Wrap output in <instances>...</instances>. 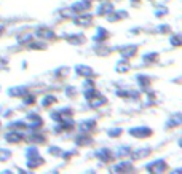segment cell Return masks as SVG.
I'll use <instances>...</instances> for the list:
<instances>
[{"mask_svg": "<svg viewBox=\"0 0 182 174\" xmlns=\"http://www.w3.org/2000/svg\"><path fill=\"white\" fill-rule=\"evenodd\" d=\"M114 171L115 172H128V171H133V165L130 162H121L117 166H114Z\"/></svg>", "mask_w": 182, "mask_h": 174, "instance_id": "ffe728a7", "label": "cell"}, {"mask_svg": "<svg viewBox=\"0 0 182 174\" xmlns=\"http://www.w3.org/2000/svg\"><path fill=\"white\" fill-rule=\"evenodd\" d=\"M157 32L163 34V32H171V27H168V26H160V27L157 29Z\"/></svg>", "mask_w": 182, "mask_h": 174, "instance_id": "74e56055", "label": "cell"}, {"mask_svg": "<svg viewBox=\"0 0 182 174\" xmlns=\"http://www.w3.org/2000/svg\"><path fill=\"white\" fill-rule=\"evenodd\" d=\"M114 11V5H112L109 0H102V3L97 7V15L99 16H106V15H109V13H112Z\"/></svg>", "mask_w": 182, "mask_h": 174, "instance_id": "ba28073f", "label": "cell"}, {"mask_svg": "<svg viewBox=\"0 0 182 174\" xmlns=\"http://www.w3.org/2000/svg\"><path fill=\"white\" fill-rule=\"evenodd\" d=\"M80 131L81 133H90L96 128V122L94 120H83V122H80Z\"/></svg>", "mask_w": 182, "mask_h": 174, "instance_id": "5bb4252c", "label": "cell"}, {"mask_svg": "<svg viewBox=\"0 0 182 174\" xmlns=\"http://www.w3.org/2000/svg\"><path fill=\"white\" fill-rule=\"evenodd\" d=\"M93 38H94V42H97V43L106 42V40L109 38V31H106V27H97V32H96V35Z\"/></svg>", "mask_w": 182, "mask_h": 174, "instance_id": "2e32d148", "label": "cell"}, {"mask_svg": "<svg viewBox=\"0 0 182 174\" xmlns=\"http://www.w3.org/2000/svg\"><path fill=\"white\" fill-rule=\"evenodd\" d=\"M83 88H85V89L94 88V82H91V80H85V83H83Z\"/></svg>", "mask_w": 182, "mask_h": 174, "instance_id": "8d00e7d4", "label": "cell"}, {"mask_svg": "<svg viewBox=\"0 0 182 174\" xmlns=\"http://www.w3.org/2000/svg\"><path fill=\"white\" fill-rule=\"evenodd\" d=\"M142 59L149 64H153V62H157L158 61V55L157 53H145V55L142 56Z\"/></svg>", "mask_w": 182, "mask_h": 174, "instance_id": "d4e9b609", "label": "cell"}, {"mask_svg": "<svg viewBox=\"0 0 182 174\" xmlns=\"http://www.w3.org/2000/svg\"><path fill=\"white\" fill-rule=\"evenodd\" d=\"M8 94L10 96H13V98H22L24 94H27V88H24V86H18V89L16 88H11L10 91H8Z\"/></svg>", "mask_w": 182, "mask_h": 174, "instance_id": "603a6c76", "label": "cell"}, {"mask_svg": "<svg viewBox=\"0 0 182 174\" xmlns=\"http://www.w3.org/2000/svg\"><path fill=\"white\" fill-rule=\"evenodd\" d=\"M130 153H131V149H130V147H126V145L120 147V149L117 150V157H126Z\"/></svg>", "mask_w": 182, "mask_h": 174, "instance_id": "f1b7e54d", "label": "cell"}, {"mask_svg": "<svg viewBox=\"0 0 182 174\" xmlns=\"http://www.w3.org/2000/svg\"><path fill=\"white\" fill-rule=\"evenodd\" d=\"M150 153V149H141V150H137V152H131L130 155L133 157V160H139V158H142V157H147Z\"/></svg>", "mask_w": 182, "mask_h": 174, "instance_id": "cb8c5ba5", "label": "cell"}, {"mask_svg": "<svg viewBox=\"0 0 182 174\" xmlns=\"http://www.w3.org/2000/svg\"><path fill=\"white\" fill-rule=\"evenodd\" d=\"M5 139H7V142H10V144H19V142H21L24 138H22L21 133H16V129H13V131L7 133Z\"/></svg>", "mask_w": 182, "mask_h": 174, "instance_id": "8fae6325", "label": "cell"}, {"mask_svg": "<svg viewBox=\"0 0 182 174\" xmlns=\"http://www.w3.org/2000/svg\"><path fill=\"white\" fill-rule=\"evenodd\" d=\"M48 152H50V155H56V157L62 155V153H61V149H59V147H50V149H48Z\"/></svg>", "mask_w": 182, "mask_h": 174, "instance_id": "836d02e7", "label": "cell"}, {"mask_svg": "<svg viewBox=\"0 0 182 174\" xmlns=\"http://www.w3.org/2000/svg\"><path fill=\"white\" fill-rule=\"evenodd\" d=\"M96 158H99L101 163H110L114 160V153H112L109 149H101L96 152Z\"/></svg>", "mask_w": 182, "mask_h": 174, "instance_id": "8992f818", "label": "cell"}, {"mask_svg": "<svg viewBox=\"0 0 182 174\" xmlns=\"http://www.w3.org/2000/svg\"><path fill=\"white\" fill-rule=\"evenodd\" d=\"M54 74L58 75V77H66V75L69 74V69H67V67H61V69H58V70H56Z\"/></svg>", "mask_w": 182, "mask_h": 174, "instance_id": "e575fe53", "label": "cell"}, {"mask_svg": "<svg viewBox=\"0 0 182 174\" xmlns=\"http://www.w3.org/2000/svg\"><path fill=\"white\" fill-rule=\"evenodd\" d=\"M66 94H67V96H75V94H77V89H75L74 86H67Z\"/></svg>", "mask_w": 182, "mask_h": 174, "instance_id": "d590c367", "label": "cell"}, {"mask_svg": "<svg viewBox=\"0 0 182 174\" xmlns=\"http://www.w3.org/2000/svg\"><path fill=\"white\" fill-rule=\"evenodd\" d=\"M27 168H38V166H43L45 165V160L42 158V155L38 153L37 147H31L27 149Z\"/></svg>", "mask_w": 182, "mask_h": 174, "instance_id": "6da1fadb", "label": "cell"}, {"mask_svg": "<svg viewBox=\"0 0 182 174\" xmlns=\"http://www.w3.org/2000/svg\"><path fill=\"white\" fill-rule=\"evenodd\" d=\"M128 18V13L125 11V10H120V11H112V13H109V21H120V19H126Z\"/></svg>", "mask_w": 182, "mask_h": 174, "instance_id": "9a60e30c", "label": "cell"}, {"mask_svg": "<svg viewBox=\"0 0 182 174\" xmlns=\"http://www.w3.org/2000/svg\"><path fill=\"white\" fill-rule=\"evenodd\" d=\"M66 40L72 45H81L86 42V37L83 34H69V35H66Z\"/></svg>", "mask_w": 182, "mask_h": 174, "instance_id": "52a82bcc", "label": "cell"}, {"mask_svg": "<svg viewBox=\"0 0 182 174\" xmlns=\"http://www.w3.org/2000/svg\"><path fill=\"white\" fill-rule=\"evenodd\" d=\"M71 10L75 13V15H78V13H86V11L91 10V2L90 0H78V2H75L71 7Z\"/></svg>", "mask_w": 182, "mask_h": 174, "instance_id": "5b68a950", "label": "cell"}, {"mask_svg": "<svg viewBox=\"0 0 182 174\" xmlns=\"http://www.w3.org/2000/svg\"><path fill=\"white\" fill-rule=\"evenodd\" d=\"M2 32H3V26H2V24H0V34H2Z\"/></svg>", "mask_w": 182, "mask_h": 174, "instance_id": "f35d334b", "label": "cell"}, {"mask_svg": "<svg viewBox=\"0 0 182 174\" xmlns=\"http://www.w3.org/2000/svg\"><path fill=\"white\" fill-rule=\"evenodd\" d=\"M145 169L149 172H165L168 169V165L165 160H155V162H152L145 166Z\"/></svg>", "mask_w": 182, "mask_h": 174, "instance_id": "277c9868", "label": "cell"}, {"mask_svg": "<svg viewBox=\"0 0 182 174\" xmlns=\"http://www.w3.org/2000/svg\"><path fill=\"white\" fill-rule=\"evenodd\" d=\"M130 134L137 138V139H145V138H150L153 134V131L147 126H136V128H131L130 129Z\"/></svg>", "mask_w": 182, "mask_h": 174, "instance_id": "3957f363", "label": "cell"}, {"mask_svg": "<svg viewBox=\"0 0 182 174\" xmlns=\"http://www.w3.org/2000/svg\"><path fill=\"white\" fill-rule=\"evenodd\" d=\"M168 15V10L165 8V7H160L158 10H155V16H158V18H163V16H166Z\"/></svg>", "mask_w": 182, "mask_h": 174, "instance_id": "4dcf8cb0", "label": "cell"}, {"mask_svg": "<svg viewBox=\"0 0 182 174\" xmlns=\"http://www.w3.org/2000/svg\"><path fill=\"white\" fill-rule=\"evenodd\" d=\"M37 37L45 38V40H53V38H56V34L48 27H40V29H37Z\"/></svg>", "mask_w": 182, "mask_h": 174, "instance_id": "7c38bea8", "label": "cell"}, {"mask_svg": "<svg viewBox=\"0 0 182 174\" xmlns=\"http://www.w3.org/2000/svg\"><path fill=\"white\" fill-rule=\"evenodd\" d=\"M56 102H58V99H56L54 96H45V98H43V101H42V107L48 109L50 105H53V104H56Z\"/></svg>", "mask_w": 182, "mask_h": 174, "instance_id": "484cf974", "label": "cell"}, {"mask_svg": "<svg viewBox=\"0 0 182 174\" xmlns=\"http://www.w3.org/2000/svg\"><path fill=\"white\" fill-rule=\"evenodd\" d=\"M180 123H182V117H180V114H174L170 120H168V128H177V126H180Z\"/></svg>", "mask_w": 182, "mask_h": 174, "instance_id": "44dd1931", "label": "cell"}, {"mask_svg": "<svg viewBox=\"0 0 182 174\" xmlns=\"http://www.w3.org/2000/svg\"><path fill=\"white\" fill-rule=\"evenodd\" d=\"M136 53H137V46H136V45H126V46H121V48H120V55H121L123 58H126V59L133 58Z\"/></svg>", "mask_w": 182, "mask_h": 174, "instance_id": "9c48e42d", "label": "cell"}, {"mask_svg": "<svg viewBox=\"0 0 182 174\" xmlns=\"http://www.w3.org/2000/svg\"><path fill=\"white\" fill-rule=\"evenodd\" d=\"M11 129H24V128H27V123L26 122H21V120H19V122H13V123H10L8 125Z\"/></svg>", "mask_w": 182, "mask_h": 174, "instance_id": "83f0119b", "label": "cell"}, {"mask_svg": "<svg viewBox=\"0 0 182 174\" xmlns=\"http://www.w3.org/2000/svg\"><path fill=\"white\" fill-rule=\"evenodd\" d=\"M107 134L110 136V138H117V136H120L121 134V129L120 128H115V129H109V133Z\"/></svg>", "mask_w": 182, "mask_h": 174, "instance_id": "d6a6232c", "label": "cell"}, {"mask_svg": "<svg viewBox=\"0 0 182 174\" xmlns=\"http://www.w3.org/2000/svg\"><path fill=\"white\" fill-rule=\"evenodd\" d=\"M93 15H90V13H78L74 18V24L81 26V27H90V26H93Z\"/></svg>", "mask_w": 182, "mask_h": 174, "instance_id": "7a4b0ae2", "label": "cell"}, {"mask_svg": "<svg viewBox=\"0 0 182 174\" xmlns=\"http://www.w3.org/2000/svg\"><path fill=\"white\" fill-rule=\"evenodd\" d=\"M11 158V152L8 149H0V162H8Z\"/></svg>", "mask_w": 182, "mask_h": 174, "instance_id": "4316f807", "label": "cell"}, {"mask_svg": "<svg viewBox=\"0 0 182 174\" xmlns=\"http://www.w3.org/2000/svg\"><path fill=\"white\" fill-rule=\"evenodd\" d=\"M27 141H31L34 144H45L47 142V138L42 136V134H38L37 131H32V134L29 136V139H27Z\"/></svg>", "mask_w": 182, "mask_h": 174, "instance_id": "7402d4cb", "label": "cell"}, {"mask_svg": "<svg viewBox=\"0 0 182 174\" xmlns=\"http://www.w3.org/2000/svg\"><path fill=\"white\" fill-rule=\"evenodd\" d=\"M75 72H77L78 75H81V77H85V78L94 77V70H93L91 67H88V65H83V64L77 65V67H75Z\"/></svg>", "mask_w": 182, "mask_h": 174, "instance_id": "30bf717a", "label": "cell"}, {"mask_svg": "<svg viewBox=\"0 0 182 174\" xmlns=\"http://www.w3.org/2000/svg\"><path fill=\"white\" fill-rule=\"evenodd\" d=\"M24 104L26 105H32V104H35V98L31 94V96H27V94H24Z\"/></svg>", "mask_w": 182, "mask_h": 174, "instance_id": "1f68e13d", "label": "cell"}, {"mask_svg": "<svg viewBox=\"0 0 182 174\" xmlns=\"http://www.w3.org/2000/svg\"><path fill=\"white\" fill-rule=\"evenodd\" d=\"M78 145H81V147H86V145H90L91 142H93V139L88 136V133H81V134H78L77 136V141H75Z\"/></svg>", "mask_w": 182, "mask_h": 174, "instance_id": "ac0fdd59", "label": "cell"}, {"mask_svg": "<svg viewBox=\"0 0 182 174\" xmlns=\"http://www.w3.org/2000/svg\"><path fill=\"white\" fill-rule=\"evenodd\" d=\"M137 83H139V88H141V89L149 91V89H150V83H152V80H150L147 75H137Z\"/></svg>", "mask_w": 182, "mask_h": 174, "instance_id": "e0dca14e", "label": "cell"}, {"mask_svg": "<svg viewBox=\"0 0 182 174\" xmlns=\"http://www.w3.org/2000/svg\"><path fill=\"white\" fill-rule=\"evenodd\" d=\"M107 102V99L101 94V93H99V94H97L96 98H93L91 101H90V105L93 107V109H97V107H101V105H104Z\"/></svg>", "mask_w": 182, "mask_h": 174, "instance_id": "d6986e66", "label": "cell"}, {"mask_svg": "<svg viewBox=\"0 0 182 174\" xmlns=\"http://www.w3.org/2000/svg\"><path fill=\"white\" fill-rule=\"evenodd\" d=\"M130 69H131V64L128 62L126 58H123L121 61H118V64L115 65V70L120 72V74H126V72H130Z\"/></svg>", "mask_w": 182, "mask_h": 174, "instance_id": "4fadbf2b", "label": "cell"}, {"mask_svg": "<svg viewBox=\"0 0 182 174\" xmlns=\"http://www.w3.org/2000/svg\"><path fill=\"white\" fill-rule=\"evenodd\" d=\"M170 43L174 46V48H179L180 46V35H173V37H170Z\"/></svg>", "mask_w": 182, "mask_h": 174, "instance_id": "f546056e", "label": "cell"}]
</instances>
